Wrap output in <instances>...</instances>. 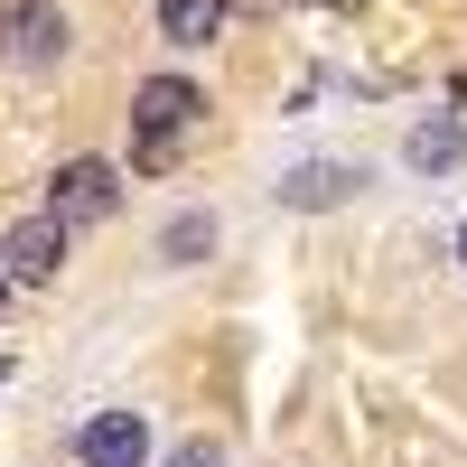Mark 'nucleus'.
Segmentation results:
<instances>
[{
  "label": "nucleus",
  "instance_id": "nucleus-1",
  "mask_svg": "<svg viewBox=\"0 0 467 467\" xmlns=\"http://www.w3.org/2000/svg\"><path fill=\"white\" fill-rule=\"evenodd\" d=\"M75 57V19L57 0H0V66L10 75H57Z\"/></svg>",
  "mask_w": 467,
  "mask_h": 467
},
{
  "label": "nucleus",
  "instance_id": "nucleus-2",
  "mask_svg": "<svg viewBox=\"0 0 467 467\" xmlns=\"http://www.w3.org/2000/svg\"><path fill=\"white\" fill-rule=\"evenodd\" d=\"M57 271H66V215H57V206H37V215H19L10 234H0V281L47 290Z\"/></svg>",
  "mask_w": 467,
  "mask_h": 467
},
{
  "label": "nucleus",
  "instance_id": "nucleus-3",
  "mask_svg": "<svg viewBox=\"0 0 467 467\" xmlns=\"http://www.w3.org/2000/svg\"><path fill=\"white\" fill-rule=\"evenodd\" d=\"M47 187H57L47 206L66 215V234H75V224H103L112 206H122V169H112V160H94V150H85V160H66Z\"/></svg>",
  "mask_w": 467,
  "mask_h": 467
},
{
  "label": "nucleus",
  "instance_id": "nucleus-4",
  "mask_svg": "<svg viewBox=\"0 0 467 467\" xmlns=\"http://www.w3.org/2000/svg\"><path fill=\"white\" fill-rule=\"evenodd\" d=\"M402 169H420V178L467 169V112H420V122L402 131Z\"/></svg>",
  "mask_w": 467,
  "mask_h": 467
},
{
  "label": "nucleus",
  "instance_id": "nucleus-5",
  "mask_svg": "<svg viewBox=\"0 0 467 467\" xmlns=\"http://www.w3.org/2000/svg\"><path fill=\"white\" fill-rule=\"evenodd\" d=\"M140 458H150L140 411H94L85 431H75V467H140Z\"/></svg>",
  "mask_w": 467,
  "mask_h": 467
},
{
  "label": "nucleus",
  "instance_id": "nucleus-6",
  "mask_svg": "<svg viewBox=\"0 0 467 467\" xmlns=\"http://www.w3.org/2000/svg\"><path fill=\"white\" fill-rule=\"evenodd\" d=\"M197 112H206V94L187 75H150L131 94V131H197Z\"/></svg>",
  "mask_w": 467,
  "mask_h": 467
},
{
  "label": "nucleus",
  "instance_id": "nucleus-7",
  "mask_svg": "<svg viewBox=\"0 0 467 467\" xmlns=\"http://www.w3.org/2000/svg\"><path fill=\"white\" fill-rule=\"evenodd\" d=\"M234 19V0H160V37L169 47H215Z\"/></svg>",
  "mask_w": 467,
  "mask_h": 467
},
{
  "label": "nucleus",
  "instance_id": "nucleus-8",
  "mask_svg": "<svg viewBox=\"0 0 467 467\" xmlns=\"http://www.w3.org/2000/svg\"><path fill=\"white\" fill-rule=\"evenodd\" d=\"M281 197L290 206H346V197H356V169H346V160H299L281 178Z\"/></svg>",
  "mask_w": 467,
  "mask_h": 467
},
{
  "label": "nucleus",
  "instance_id": "nucleus-9",
  "mask_svg": "<svg viewBox=\"0 0 467 467\" xmlns=\"http://www.w3.org/2000/svg\"><path fill=\"white\" fill-rule=\"evenodd\" d=\"M206 253H215V215H206V206L169 215V234H160V262H206Z\"/></svg>",
  "mask_w": 467,
  "mask_h": 467
},
{
  "label": "nucleus",
  "instance_id": "nucleus-10",
  "mask_svg": "<svg viewBox=\"0 0 467 467\" xmlns=\"http://www.w3.org/2000/svg\"><path fill=\"white\" fill-rule=\"evenodd\" d=\"M178 150H187V131H131V169H140V178H169Z\"/></svg>",
  "mask_w": 467,
  "mask_h": 467
},
{
  "label": "nucleus",
  "instance_id": "nucleus-11",
  "mask_svg": "<svg viewBox=\"0 0 467 467\" xmlns=\"http://www.w3.org/2000/svg\"><path fill=\"white\" fill-rule=\"evenodd\" d=\"M160 467H224V440H178Z\"/></svg>",
  "mask_w": 467,
  "mask_h": 467
},
{
  "label": "nucleus",
  "instance_id": "nucleus-12",
  "mask_svg": "<svg viewBox=\"0 0 467 467\" xmlns=\"http://www.w3.org/2000/svg\"><path fill=\"white\" fill-rule=\"evenodd\" d=\"M458 271H467V215H458Z\"/></svg>",
  "mask_w": 467,
  "mask_h": 467
},
{
  "label": "nucleus",
  "instance_id": "nucleus-13",
  "mask_svg": "<svg viewBox=\"0 0 467 467\" xmlns=\"http://www.w3.org/2000/svg\"><path fill=\"white\" fill-rule=\"evenodd\" d=\"M0 318H10V281H0Z\"/></svg>",
  "mask_w": 467,
  "mask_h": 467
},
{
  "label": "nucleus",
  "instance_id": "nucleus-14",
  "mask_svg": "<svg viewBox=\"0 0 467 467\" xmlns=\"http://www.w3.org/2000/svg\"><path fill=\"white\" fill-rule=\"evenodd\" d=\"M337 10H346V0H337Z\"/></svg>",
  "mask_w": 467,
  "mask_h": 467
}]
</instances>
